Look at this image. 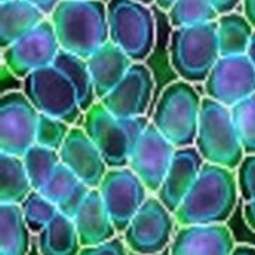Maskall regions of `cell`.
<instances>
[{
    "label": "cell",
    "instance_id": "74e56055",
    "mask_svg": "<svg viewBox=\"0 0 255 255\" xmlns=\"http://www.w3.org/2000/svg\"><path fill=\"white\" fill-rule=\"evenodd\" d=\"M232 255H255V247H251V245H236Z\"/></svg>",
    "mask_w": 255,
    "mask_h": 255
},
{
    "label": "cell",
    "instance_id": "7402d4cb",
    "mask_svg": "<svg viewBox=\"0 0 255 255\" xmlns=\"http://www.w3.org/2000/svg\"><path fill=\"white\" fill-rule=\"evenodd\" d=\"M46 15L27 0L0 1V48L4 49L15 40L36 28Z\"/></svg>",
    "mask_w": 255,
    "mask_h": 255
},
{
    "label": "cell",
    "instance_id": "83f0119b",
    "mask_svg": "<svg viewBox=\"0 0 255 255\" xmlns=\"http://www.w3.org/2000/svg\"><path fill=\"white\" fill-rule=\"evenodd\" d=\"M22 161L34 191H40L61 163L60 152L34 143L24 155Z\"/></svg>",
    "mask_w": 255,
    "mask_h": 255
},
{
    "label": "cell",
    "instance_id": "6da1fadb",
    "mask_svg": "<svg viewBox=\"0 0 255 255\" xmlns=\"http://www.w3.org/2000/svg\"><path fill=\"white\" fill-rule=\"evenodd\" d=\"M239 196L236 170L205 161L197 181L173 215L179 227L226 224Z\"/></svg>",
    "mask_w": 255,
    "mask_h": 255
},
{
    "label": "cell",
    "instance_id": "2e32d148",
    "mask_svg": "<svg viewBox=\"0 0 255 255\" xmlns=\"http://www.w3.org/2000/svg\"><path fill=\"white\" fill-rule=\"evenodd\" d=\"M60 152L61 163L90 188H99L109 170L102 152L82 127H72Z\"/></svg>",
    "mask_w": 255,
    "mask_h": 255
},
{
    "label": "cell",
    "instance_id": "ab89813d",
    "mask_svg": "<svg viewBox=\"0 0 255 255\" xmlns=\"http://www.w3.org/2000/svg\"><path fill=\"white\" fill-rule=\"evenodd\" d=\"M173 3H175V0H155V4H157L161 10H164V12H167Z\"/></svg>",
    "mask_w": 255,
    "mask_h": 255
},
{
    "label": "cell",
    "instance_id": "4316f807",
    "mask_svg": "<svg viewBox=\"0 0 255 255\" xmlns=\"http://www.w3.org/2000/svg\"><path fill=\"white\" fill-rule=\"evenodd\" d=\"M58 67H61L73 81L78 94H79V103H81V109L85 114L94 103H97V96H96V90H94V84L91 79V73L87 64V60L82 57H78L75 54L66 52V51H60L55 61H54Z\"/></svg>",
    "mask_w": 255,
    "mask_h": 255
},
{
    "label": "cell",
    "instance_id": "5b68a950",
    "mask_svg": "<svg viewBox=\"0 0 255 255\" xmlns=\"http://www.w3.org/2000/svg\"><path fill=\"white\" fill-rule=\"evenodd\" d=\"M217 21L173 28L169 58L176 75L190 84H205L220 60Z\"/></svg>",
    "mask_w": 255,
    "mask_h": 255
},
{
    "label": "cell",
    "instance_id": "1f68e13d",
    "mask_svg": "<svg viewBox=\"0 0 255 255\" xmlns=\"http://www.w3.org/2000/svg\"><path fill=\"white\" fill-rule=\"evenodd\" d=\"M238 185L244 200V218L250 229L255 232V155H245L239 167Z\"/></svg>",
    "mask_w": 255,
    "mask_h": 255
},
{
    "label": "cell",
    "instance_id": "ac0fdd59",
    "mask_svg": "<svg viewBox=\"0 0 255 255\" xmlns=\"http://www.w3.org/2000/svg\"><path fill=\"white\" fill-rule=\"evenodd\" d=\"M203 164L205 160L194 145L176 148L167 175L155 194L170 212H176V209L197 181Z\"/></svg>",
    "mask_w": 255,
    "mask_h": 255
},
{
    "label": "cell",
    "instance_id": "44dd1931",
    "mask_svg": "<svg viewBox=\"0 0 255 255\" xmlns=\"http://www.w3.org/2000/svg\"><path fill=\"white\" fill-rule=\"evenodd\" d=\"M90 190L91 188L84 184L69 167L60 163L54 175L39 193L45 196L49 202H52L60 214L73 220V217L85 202Z\"/></svg>",
    "mask_w": 255,
    "mask_h": 255
},
{
    "label": "cell",
    "instance_id": "b9f144b4",
    "mask_svg": "<svg viewBox=\"0 0 255 255\" xmlns=\"http://www.w3.org/2000/svg\"><path fill=\"white\" fill-rule=\"evenodd\" d=\"M0 1H7V0H0Z\"/></svg>",
    "mask_w": 255,
    "mask_h": 255
},
{
    "label": "cell",
    "instance_id": "484cf974",
    "mask_svg": "<svg viewBox=\"0 0 255 255\" xmlns=\"http://www.w3.org/2000/svg\"><path fill=\"white\" fill-rule=\"evenodd\" d=\"M31 191L22 157L0 152V203L21 205Z\"/></svg>",
    "mask_w": 255,
    "mask_h": 255
},
{
    "label": "cell",
    "instance_id": "3957f363",
    "mask_svg": "<svg viewBox=\"0 0 255 255\" xmlns=\"http://www.w3.org/2000/svg\"><path fill=\"white\" fill-rule=\"evenodd\" d=\"M203 97L194 84L176 81L160 94L151 123L176 148L196 143Z\"/></svg>",
    "mask_w": 255,
    "mask_h": 255
},
{
    "label": "cell",
    "instance_id": "30bf717a",
    "mask_svg": "<svg viewBox=\"0 0 255 255\" xmlns=\"http://www.w3.org/2000/svg\"><path fill=\"white\" fill-rule=\"evenodd\" d=\"M40 112L22 91H7L0 100V152L22 157L34 143Z\"/></svg>",
    "mask_w": 255,
    "mask_h": 255
},
{
    "label": "cell",
    "instance_id": "d6a6232c",
    "mask_svg": "<svg viewBox=\"0 0 255 255\" xmlns=\"http://www.w3.org/2000/svg\"><path fill=\"white\" fill-rule=\"evenodd\" d=\"M72 126L63 120L40 114L37 133H36V143L54 151H60L63 143L66 142Z\"/></svg>",
    "mask_w": 255,
    "mask_h": 255
},
{
    "label": "cell",
    "instance_id": "9c48e42d",
    "mask_svg": "<svg viewBox=\"0 0 255 255\" xmlns=\"http://www.w3.org/2000/svg\"><path fill=\"white\" fill-rule=\"evenodd\" d=\"M176 218L154 194L133 217L123 233L127 248L136 255H158L170 247Z\"/></svg>",
    "mask_w": 255,
    "mask_h": 255
},
{
    "label": "cell",
    "instance_id": "e575fe53",
    "mask_svg": "<svg viewBox=\"0 0 255 255\" xmlns=\"http://www.w3.org/2000/svg\"><path fill=\"white\" fill-rule=\"evenodd\" d=\"M244 0H211V3L214 4V7L217 9V12L220 15L229 13V12H235L236 7L242 3Z\"/></svg>",
    "mask_w": 255,
    "mask_h": 255
},
{
    "label": "cell",
    "instance_id": "f546056e",
    "mask_svg": "<svg viewBox=\"0 0 255 255\" xmlns=\"http://www.w3.org/2000/svg\"><path fill=\"white\" fill-rule=\"evenodd\" d=\"M24 220L31 233H40L58 214L57 206L39 191H31L19 205Z\"/></svg>",
    "mask_w": 255,
    "mask_h": 255
},
{
    "label": "cell",
    "instance_id": "8992f818",
    "mask_svg": "<svg viewBox=\"0 0 255 255\" xmlns=\"http://www.w3.org/2000/svg\"><path fill=\"white\" fill-rule=\"evenodd\" d=\"M194 146L206 163L236 170L245 157L230 108L203 97Z\"/></svg>",
    "mask_w": 255,
    "mask_h": 255
},
{
    "label": "cell",
    "instance_id": "d6986e66",
    "mask_svg": "<svg viewBox=\"0 0 255 255\" xmlns=\"http://www.w3.org/2000/svg\"><path fill=\"white\" fill-rule=\"evenodd\" d=\"M82 247H93L108 242L117 236V229L105 206L99 188H91L85 202L73 217Z\"/></svg>",
    "mask_w": 255,
    "mask_h": 255
},
{
    "label": "cell",
    "instance_id": "5bb4252c",
    "mask_svg": "<svg viewBox=\"0 0 255 255\" xmlns=\"http://www.w3.org/2000/svg\"><path fill=\"white\" fill-rule=\"evenodd\" d=\"M175 151L176 146L149 123L133 148L128 167L142 179L149 193L157 194L167 175Z\"/></svg>",
    "mask_w": 255,
    "mask_h": 255
},
{
    "label": "cell",
    "instance_id": "52a82bcc",
    "mask_svg": "<svg viewBox=\"0 0 255 255\" xmlns=\"http://www.w3.org/2000/svg\"><path fill=\"white\" fill-rule=\"evenodd\" d=\"M109 40L120 46L134 63H143L152 52L157 37L151 7L136 0L108 1Z\"/></svg>",
    "mask_w": 255,
    "mask_h": 255
},
{
    "label": "cell",
    "instance_id": "ffe728a7",
    "mask_svg": "<svg viewBox=\"0 0 255 255\" xmlns=\"http://www.w3.org/2000/svg\"><path fill=\"white\" fill-rule=\"evenodd\" d=\"M133 63L134 61L111 40L87 58L97 100H102L121 82Z\"/></svg>",
    "mask_w": 255,
    "mask_h": 255
},
{
    "label": "cell",
    "instance_id": "60d3db41",
    "mask_svg": "<svg viewBox=\"0 0 255 255\" xmlns=\"http://www.w3.org/2000/svg\"><path fill=\"white\" fill-rule=\"evenodd\" d=\"M136 1H140V3H145V4H152V3H155V0H136Z\"/></svg>",
    "mask_w": 255,
    "mask_h": 255
},
{
    "label": "cell",
    "instance_id": "d590c367",
    "mask_svg": "<svg viewBox=\"0 0 255 255\" xmlns=\"http://www.w3.org/2000/svg\"><path fill=\"white\" fill-rule=\"evenodd\" d=\"M30 3H33L34 6H37L45 15H51L52 10L57 7V4L61 1V0H27Z\"/></svg>",
    "mask_w": 255,
    "mask_h": 255
},
{
    "label": "cell",
    "instance_id": "7c38bea8",
    "mask_svg": "<svg viewBox=\"0 0 255 255\" xmlns=\"http://www.w3.org/2000/svg\"><path fill=\"white\" fill-rule=\"evenodd\" d=\"M99 191L117 232L121 235L149 197L148 188L128 166L109 169Z\"/></svg>",
    "mask_w": 255,
    "mask_h": 255
},
{
    "label": "cell",
    "instance_id": "8d00e7d4",
    "mask_svg": "<svg viewBox=\"0 0 255 255\" xmlns=\"http://www.w3.org/2000/svg\"><path fill=\"white\" fill-rule=\"evenodd\" d=\"M242 6H244V15L255 28V0H244Z\"/></svg>",
    "mask_w": 255,
    "mask_h": 255
},
{
    "label": "cell",
    "instance_id": "e0dca14e",
    "mask_svg": "<svg viewBox=\"0 0 255 255\" xmlns=\"http://www.w3.org/2000/svg\"><path fill=\"white\" fill-rule=\"evenodd\" d=\"M235 238L227 224L181 226L169 247L170 255H232Z\"/></svg>",
    "mask_w": 255,
    "mask_h": 255
},
{
    "label": "cell",
    "instance_id": "cb8c5ba5",
    "mask_svg": "<svg viewBox=\"0 0 255 255\" xmlns=\"http://www.w3.org/2000/svg\"><path fill=\"white\" fill-rule=\"evenodd\" d=\"M30 233L21 206L0 203V255H28Z\"/></svg>",
    "mask_w": 255,
    "mask_h": 255
},
{
    "label": "cell",
    "instance_id": "4dcf8cb0",
    "mask_svg": "<svg viewBox=\"0 0 255 255\" xmlns=\"http://www.w3.org/2000/svg\"><path fill=\"white\" fill-rule=\"evenodd\" d=\"M245 155H255V93L230 108Z\"/></svg>",
    "mask_w": 255,
    "mask_h": 255
},
{
    "label": "cell",
    "instance_id": "8fae6325",
    "mask_svg": "<svg viewBox=\"0 0 255 255\" xmlns=\"http://www.w3.org/2000/svg\"><path fill=\"white\" fill-rule=\"evenodd\" d=\"M61 46L51 19L42 21L36 28L3 49V63L18 79L54 64Z\"/></svg>",
    "mask_w": 255,
    "mask_h": 255
},
{
    "label": "cell",
    "instance_id": "f35d334b",
    "mask_svg": "<svg viewBox=\"0 0 255 255\" xmlns=\"http://www.w3.org/2000/svg\"><path fill=\"white\" fill-rule=\"evenodd\" d=\"M247 55H248V58L251 60V63L254 64L255 67V33L254 36H253V39H251V43H250V48L247 51Z\"/></svg>",
    "mask_w": 255,
    "mask_h": 255
},
{
    "label": "cell",
    "instance_id": "9a60e30c",
    "mask_svg": "<svg viewBox=\"0 0 255 255\" xmlns=\"http://www.w3.org/2000/svg\"><path fill=\"white\" fill-rule=\"evenodd\" d=\"M154 87L152 72L143 63H133L121 82L99 102L120 118L146 117Z\"/></svg>",
    "mask_w": 255,
    "mask_h": 255
},
{
    "label": "cell",
    "instance_id": "d4e9b609",
    "mask_svg": "<svg viewBox=\"0 0 255 255\" xmlns=\"http://www.w3.org/2000/svg\"><path fill=\"white\" fill-rule=\"evenodd\" d=\"M217 33L221 57L247 55L255 28L244 13L229 12L217 19Z\"/></svg>",
    "mask_w": 255,
    "mask_h": 255
},
{
    "label": "cell",
    "instance_id": "ba28073f",
    "mask_svg": "<svg viewBox=\"0 0 255 255\" xmlns=\"http://www.w3.org/2000/svg\"><path fill=\"white\" fill-rule=\"evenodd\" d=\"M22 93L40 114L63 120L70 126L84 114L73 81L55 63L24 78Z\"/></svg>",
    "mask_w": 255,
    "mask_h": 255
},
{
    "label": "cell",
    "instance_id": "4fadbf2b",
    "mask_svg": "<svg viewBox=\"0 0 255 255\" xmlns=\"http://www.w3.org/2000/svg\"><path fill=\"white\" fill-rule=\"evenodd\" d=\"M206 97L233 108L255 93V67L248 55L220 57L205 81Z\"/></svg>",
    "mask_w": 255,
    "mask_h": 255
},
{
    "label": "cell",
    "instance_id": "f1b7e54d",
    "mask_svg": "<svg viewBox=\"0 0 255 255\" xmlns=\"http://www.w3.org/2000/svg\"><path fill=\"white\" fill-rule=\"evenodd\" d=\"M167 16L172 27L179 28L214 22L220 18V13L211 0H175L167 10Z\"/></svg>",
    "mask_w": 255,
    "mask_h": 255
},
{
    "label": "cell",
    "instance_id": "7a4b0ae2",
    "mask_svg": "<svg viewBox=\"0 0 255 255\" xmlns=\"http://www.w3.org/2000/svg\"><path fill=\"white\" fill-rule=\"evenodd\" d=\"M63 51L88 58L109 42L108 3L61 0L49 15Z\"/></svg>",
    "mask_w": 255,
    "mask_h": 255
},
{
    "label": "cell",
    "instance_id": "603a6c76",
    "mask_svg": "<svg viewBox=\"0 0 255 255\" xmlns=\"http://www.w3.org/2000/svg\"><path fill=\"white\" fill-rule=\"evenodd\" d=\"M37 248L40 255L79 254L82 245L73 220L58 212L37 235Z\"/></svg>",
    "mask_w": 255,
    "mask_h": 255
},
{
    "label": "cell",
    "instance_id": "277c9868",
    "mask_svg": "<svg viewBox=\"0 0 255 255\" xmlns=\"http://www.w3.org/2000/svg\"><path fill=\"white\" fill-rule=\"evenodd\" d=\"M151 121L146 117L120 118L100 102L84 114L82 128L102 152L109 169L127 167L139 137Z\"/></svg>",
    "mask_w": 255,
    "mask_h": 255
},
{
    "label": "cell",
    "instance_id": "836d02e7",
    "mask_svg": "<svg viewBox=\"0 0 255 255\" xmlns=\"http://www.w3.org/2000/svg\"><path fill=\"white\" fill-rule=\"evenodd\" d=\"M127 245L124 239L114 238L108 242H103L100 245L93 247H82L78 255H127Z\"/></svg>",
    "mask_w": 255,
    "mask_h": 255
}]
</instances>
